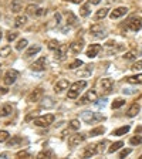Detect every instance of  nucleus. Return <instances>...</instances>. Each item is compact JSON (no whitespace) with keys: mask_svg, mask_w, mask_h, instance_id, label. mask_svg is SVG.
<instances>
[{"mask_svg":"<svg viewBox=\"0 0 142 159\" xmlns=\"http://www.w3.org/2000/svg\"><path fill=\"white\" fill-rule=\"evenodd\" d=\"M85 87H87V81H77V83H74L68 89V98H71V99L77 98L80 91L83 88H85Z\"/></svg>","mask_w":142,"mask_h":159,"instance_id":"nucleus-1","label":"nucleus"},{"mask_svg":"<svg viewBox=\"0 0 142 159\" xmlns=\"http://www.w3.org/2000/svg\"><path fill=\"white\" fill-rule=\"evenodd\" d=\"M81 119L85 121L87 124H93V122H97V121H103L104 116L97 112H93V111H84L81 114Z\"/></svg>","mask_w":142,"mask_h":159,"instance_id":"nucleus-2","label":"nucleus"},{"mask_svg":"<svg viewBox=\"0 0 142 159\" xmlns=\"http://www.w3.org/2000/svg\"><path fill=\"white\" fill-rule=\"evenodd\" d=\"M54 122V115L53 114H47V115H43V116H37L34 118L33 124L37 126H48Z\"/></svg>","mask_w":142,"mask_h":159,"instance_id":"nucleus-3","label":"nucleus"},{"mask_svg":"<svg viewBox=\"0 0 142 159\" xmlns=\"http://www.w3.org/2000/svg\"><path fill=\"white\" fill-rule=\"evenodd\" d=\"M126 29L131 30V31H139L142 29V17L139 16H134L128 20L126 23Z\"/></svg>","mask_w":142,"mask_h":159,"instance_id":"nucleus-4","label":"nucleus"},{"mask_svg":"<svg viewBox=\"0 0 142 159\" xmlns=\"http://www.w3.org/2000/svg\"><path fill=\"white\" fill-rule=\"evenodd\" d=\"M89 33L93 34L94 37H98V39H103V37H105V30H104V27L101 26V24H93V26L89 27Z\"/></svg>","mask_w":142,"mask_h":159,"instance_id":"nucleus-5","label":"nucleus"},{"mask_svg":"<svg viewBox=\"0 0 142 159\" xmlns=\"http://www.w3.org/2000/svg\"><path fill=\"white\" fill-rule=\"evenodd\" d=\"M67 50H68V47H67L66 44H60L58 48L56 50L54 60H56V61H63V60L67 57Z\"/></svg>","mask_w":142,"mask_h":159,"instance_id":"nucleus-6","label":"nucleus"},{"mask_svg":"<svg viewBox=\"0 0 142 159\" xmlns=\"http://www.w3.org/2000/svg\"><path fill=\"white\" fill-rule=\"evenodd\" d=\"M17 77H19V73H17L16 70H9V71H6V74H4L3 81L6 85H10V84H13L14 81H16Z\"/></svg>","mask_w":142,"mask_h":159,"instance_id":"nucleus-7","label":"nucleus"},{"mask_svg":"<svg viewBox=\"0 0 142 159\" xmlns=\"http://www.w3.org/2000/svg\"><path fill=\"white\" fill-rule=\"evenodd\" d=\"M43 95H44V91L43 88H36L34 91H31L29 95V101L30 102H39L43 99Z\"/></svg>","mask_w":142,"mask_h":159,"instance_id":"nucleus-8","label":"nucleus"},{"mask_svg":"<svg viewBox=\"0 0 142 159\" xmlns=\"http://www.w3.org/2000/svg\"><path fill=\"white\" fill-rule=\"evenodd\" d=\"M46 66H47L46 57H40L37 61H34V63L31 64V70H33V71H44Z\"/></svg>","mask_w":142,"mask_h":159,"instance_id":"nucleus-9","label":"nucleus"},{"mask_svg":"<svg viewBox=\"0 0 142 159\" xmlns=\"http://www.w3.org/2000/svg\"><path fill=\"white\" fill-rule=\"evenodd\" d=\"M128 13V7H124V6H121V7H117V9H114L112 11H111V14H109V17L111 19H119V17H122V16H125V14Z\"/></svg>","mask_w":142,"mask_h":159,"instance_id":"nucleus-10","label":"nucleus"},{"mask_svg":"<svg viewBox=\"0 0 142 159\" xmlns=\"http://www.w3.org/2000/svg\"><path fill=\"white\" fill-rule=\"evenodd\" d=\"M99 87H101V89L104 93H109L114 87V81L111 78H103L99 81Z\"/></svg>","mask_w":142,"mask_h":159,"instance_id":"nucleus-11","label":"nucleus"},{"mask_svg":"<svg viewBox=\"0 0 142 159\" xmlns=\"http://www.w3.org/2000/svg\"><path fill=\"white\" fill-rule=\"evenodd\" d=\"M97 101V93L94 91V89H91V91H88V93L85 94V95L81 98V104H88V102H95Z\"/></svg>","mask_w":142,"mask_h":159,"instance_id":"nucleus-12","label":"nucleus"},{"mask_svg":"<svg viewBox=\"0 0 142 159\" xmlns=\"http://www.w3.org/2000/svg\"><path fill=\"white\" fill-rule=\"evenodd\" d=\"M84 139H85V135H81V134H76V135H73L71 138L68 139V143H70V146H78L80 143L83 142Z\"/></svg>","mask_w":142,"mask_h":159,"instance_id":"nucleus-13","label":"nucleus"},{"mask_svg":"<svg viewBox=\"0 0 142 159\" xmlns=\"http://www.w3.org/2000/svg\"><path fill=\"white\" fill-rule=\"evenodd\" d=\"M99 51H101V46H99V44H91V46L88 47V50H87V57L94 58V57L98 56Z\"/></svg>","mask_w":142,"mask_h":159,"instance_id":"nucleus-14","label":"nucleus"},{"mask_svg":"<svg viewBox=\"0 0 142 159\" xmlns=\"http://www.w3.org/2000/svg\"><path fill=\"white\" fill-rule=\"evenodd\" d=\"M93 68H94V66L93 64H87V66H84L81 70H78L77 71V75L78 77H88V75H91V73H93Z\"/></svg>","mask_w":142,"mask_h":159,"instance_id":"nucleus-15","label":"nucleus"},{"mask_svg":"<svg viewBox=\"0 0 142 159\" xmlns=\"http://www.w3.org/2000/svg\"><path fill=\"white\" fill-rule=\"evenodd\" d=\"M83 47H84V41H83V40H76V41H73V43L70 44V50H71L74 54L81 53Z\"/></svg>","mask_w":142,"mask_h":159,"instance_id":"nucleus-16","label":"nucleus"},{"mask_svg":"<svg viewBox=\"0 0 142 159\" xmlns=\"http://www.w3.org/2000/svg\"><path fill=\"white\" fill-rule=\"evenodd\" d=\"M95 153H98V149H97V145L91 143V145L85 146V149H84V152H83V156H84V158H91V156H94Z\"/></svg>","mask_w":142,"mask_h":159,"instance_id":"nucleus-17","label":"nucleus"},{"mask_svg":"<svg viewBox=\"0 0 142 159\" xmlns=\"http://www.w3.org/2000/svg\"><path fill=\"white\" fill-rule=\"evenodd\" d=\"M68 81L67 80H60V81H57V84L54 85V89H56L57 93H61L63 89H67L68 88Z\"/></svg>","mask_w":142,"mask_h":159,"instance_id":"nucleus-18","label":"nucleus"},{"mask_svg":"<svg viewBox=\"0 0 142 159\" xmlns=\"http://www.w3.org/2000/svg\"><path fill=\"white\" fill-rule=\"evenodd\" d=\"M40 104H41V108H53L54 107V101L51 97H46V98H43L41 101H40Z\"/></svg>","mask_w":142,"mask_h":159,"instance_id":"nucleus-19","label":"nucleus"},{"mask_svg":"<svg viewBox=\"0 0 142 159\" xmlns=\"http://www.w3.org/2000/svg\"><path fill=\"white\" fill-rule=\"evenodd\" d=\"M21 9H23L21 0H11V11H13V13H19Z\"/></svg>","mask_w":142,"mask_h":159,"instance_id":"nucleus-20","label":"nucleus"},{"mask_svg":"<svg viewBox=\"0 0 142 159\" xmlns=\"http://www.w3.org/2000/svg\"><path fill=\"white\" fill-rule=\"evenodd\" d=\"M139 105L138 104H132V105L129 107V109H128V112H126V115L128 116H131V118H132V116H136L138 115V112H139Z\"/></svg>","mask_w":142,"mask_h":159,"instance_id":"nucleus-21","label":"nucleus"},{"mask_svg":"<svg viewBox=\"0 0 142 159\" xmlns=\"http://www.w3.org/2000/svg\"><path fill=\"white\" fill-rule=\"evenodd\" d=\"M11 112H13V107L9 105V104H6V105H3L0 108V116H7Z\"/></svg>","mask_w":142,"mask_h":159,"instance_id":"nucleus-22","label":"nucleus"},{"mask_svg":"<svg viewBox=\"0 0 142 159\" xmlns=\"http://www.w3.org/2000/svg\"><path fill=\"white\" fill-rule=\"evenodd\" d=\"M126 81L129 84H142V74H136V75L126 77Z\"/></svg>","mask_w":142,"mask_h":159,"instance_id":"nucleus-23","label":"nucleus"},{"mask_svg":"<svg viewBox=\"0 0 142 159\" xmlns=\"http://www.w3.org/2000/svg\"><path fill=\"white\" fill-rule=\"evenodd\" d=\"M41 50V46H39V44H36V46H31L29 50L26 51V57L29 58V57H31V56H34V54H37Z\"/></svg>","mask_w":142,"mask_h":159,"instance_id":"nucleus-24","label":"nucleus"},{"mask_svg":"<svg viewBox=\"0 0 142 159\" xmlns=\"http://www.w3.org/2000/svg\"><path fill=\"white\" fill-rule=\"evenodd\" d=\"M128 131H129V125H125V126H121V128H118V129H115V131H112V135L121 136V135H125Z\"/></svg>","mask_w":142,"mask_h":159,"instance_id":"nucleus-25","label":"nucleus"},{"mask_svg":"<svg viewBox=\"0 0 142 159\" xmlns=\"http://www.w3.org/2000/svg\"><path fill=\"white\" fill-rule=\"evenodd\" d=\"M27 21V16H17L14 20V26L16 27H23Z\"/></svg>","mask_w":142,"mask_h":159,"instance_id":"nucleus-26","label":"nucleus"},{"mask_svg":"<svg viewBox=\"0 0 142 159\" xmlns=\"http://www.w3.org/2000/svg\"><path fill=\"white\" fill-rule=\"evenodd\" d=\"M124 145V142H121V141H118V142H114L112 145L109 146L108 148V152L109 153H114V152H117V151H118L119 148H121V146Z\"/></svg>","mask_w":142,"mask_h":159,"instance_id":"nucleus-27","label":"nucleus"},{"mask_svg":"<svg viewBox=\"0 0 142 159\" xmlns=\"http://www.w3.org/2000/svg\"><path fill=\"white\" fill-rule=\"evenodd\" d=\"M104 126H97V128H94V129H91V132H89V135L91 136H98V135H103L104 134Z\"/></svg>","mask_w":142,"mask_h":159,"instance_id":"nucleus-28","label":"nucleus"},{"mask_svg":"<svg viewBox=\"0 0 142 159\" xmlns=\"http://www.w3.org/2000/svg\"><path fill=\"white\" fill-rule=\"evenodd\" d=\"M89 7H91V4H84L81 9H80V16H83V17H87L89 14Z\"/></svg>","mask_w":142,"mask_h":159,"instance_id":"nucleus-29","label":"nucleus"},{"mask_svg":"<svg viewBox=\"0 0 142 159\" xmlns=\"http://www.w3.org/2000/svg\"><path fill=\"white\" fill-rule=\"evenodd\" d=\"M107 14H108V9H107V7H104V9H99L98 11H97V14H95V19L97 20H101V19H104Z\"/></svg>","mask_w":142,"mask_h":159,"instance_id":"nucleus-30","label":"nucleus"},{"mask_svg":"<svg viewBox=\"0 0 142 159\" xmlns=\"http://www.w3.org/2000/svg\"><path fill=\"white\" fill-rule=\"evenodd\" d=\"M27 44H29V41H27L26 39H21V40H19V43L16 44V50H19V51H21L23 48H26L27 47Z\"/></svg>","mask_w":142,"mask_h":159,"instance_id":"nucleus-31","label":"nucleus"},{"mask_svg":"<svg viewBox=\"0 0 142 159\" xmlns=\"http://www.w3.org/2000/svg\"><path fill=\"white\" fill-rule=\"evenodd\" d=\"M66 16H67V24H70V26H71V24H76L77 23V17L74 16L71 11H68Z\"/></svg>","mask_w":142,"mask_h":159,"instance_id":"nucleus-32","label":"nucleus"},{"mask_svg":"<svg viewBox=\"0 0 142 159\" xmlns=\"http://www.w3.org/2000/svg\"><path fill=\"white\" fill-rule=\"evenodd\" d=\"M129 143L131 145H139V143H142V136L136 134L135 136H132V138L129 139Z\"/></svg>","mask_w":142,"mask_h":159,"instance_id":"nucleus-33","label":"nucleus"},{"mask_svg":"<svg viewBox=\"0 0 142 159\" xmlns=\"http://www.w3.org/2000/svg\"><path fill=\"white\" fill-rule=\"evenodd\" d=\"M37 158H54V152L53 151H43L37 155Z\"/></svg>","mask_w":142,"mask_h":159,"instance_id":"nucleus-34","label":"nucleus"},{"mask_svg":"<svg viewBox=\"0 0 142 159\" xmlns=\"http://www.w3.org/2000/svg\"><path fill=\"white\" fill-rule=\"evenodd\" d=\"M10 53H11V47L10 46H6V47H3V48H0V56L2 57L10 56Z\"/></svg>","mask_w":142,"mask_h":159,"instance_id":"nucleus-35","label":"nucleus"},{"mask_svg":"<svg viewBox=\"0 0 142 159\" xmlns=\"http://www.w3.org/2000/svg\"><path fill=\"white\" fill-rule=\"evenodd\" d=\"M125 104V99H122V98H117L115 101L112 102V108L114 109H117V108H121V107Z\"/></svg>","mask_w":142,"mask_h":159,"instance_id":"nucleus-36","label":"nucleus"},{"mask_svg":"<svg viewBox=\"0 0 142 159\" xmlns=\"http://www.w3.org/2000/svg\"><path fill=\"white\" fill-rule=\"evenodd\" d=\"M80 125H81V124H80L78 119H71V121L68 122L70 128H71V129H76V131H77V129H80Z\"/></svg>","mask_w":142,"mask_h":159,"instance_id":"nucleus-37","label":"nucleus"},{"mask_svg":"<svg viewBox=\"0 0 142 159\" xmlns=\"http://www.w3.org/2000/svg\"><path fill=\"white\" fill-rule=\"evenodd\" d=\"M37 9H39V7H37L36 4H29V6L26 7V11H27V14H36Z\"/></svg>","mask_w":142,"mask_h":159,"instance_id":"nucleus-38","label":"nucleus"},{"mask_svg":"<svg viewBox=\"0 0 142 159\" xmlns=\"http://www.w3.org/2000/svg\"><path fill=\"white\" fill-rule=\"evenodd\" d=\"M80 66H84L83 61H81V60H74L73 63L68 66V68H70V70H76L77 67H80Z\"/></svg>","mask_w":142,"mask_h":159,"instance_id":"nucleus-39","label":"nucleus"},{"mask_svg":"<svg viewBox=\"0 0 142 159\" xmlns=\"http://www.w3.org/2000/svg\"><path fill=\"white\" fill-rule=\"evenodd\" d=\"M47 46H48L50 50H57V48H58V46H60V43L57 41V40H50Z\"/></svg>","mask_w":142,"mask_h":159,"instance_id":"nucleus-40","label":"nucleus"},{"mask_svg":"<svg viewBox=\"0 0 142 159\" xmlns=\"http://www.w3.org/2000/svg\"><path fill=\"white\" fill-rule=\"evenodd\" d=\"M20 142H21V138H19V136H16V138H13V139H11V141H9V143H7V146H11V148H13V146H17V145H19Z\"/></svg>","mask_w":142,"mask_h":159,"instance_id":"nucleus-41","label":"nucleus"},{"mask_svg":"<svg viewBox=\"0 0 142 159\" xmlns=\"http://www.w3.org/2000/svg\"><path fill=\"white\" fill-rule=\"evenodd\" d=\"M124 58L125 60H134V58H136V51H128V53H125L124 54Z\"/></svg>","mask_w":142,"mask_h":159,"instance_id":"nucleus-42","label":"nucleus"},{"mask_svg":"<svg viewBox=\"0 0 142 159\" xmlns=\"http://www.w3.org/2000/svg\"><path fill=\"white\" fill-rule=\"evenodd\" d=\"M17 158H31V155H30L27 151H20V152H17Z\"/></svg>","mask_w":142,"mask_h":159,"instance_id":"nucleus-43","label":"nucleus"},{"mask_svg":"<svg viewBox=\"0 0 142 159\" xmlns=\"http://www.w3.org/2000/svg\"><path fill=\"white\" fill-rule=\"evenodd\" d=\"M9 138V132L7 131H0V142H4Z\"/></svg>","mask_w":142,"mask_h":159,"instance_id":"nucleus-44","label":"nucleus"},{"mask_svg":"<svg viewBox=\"0 0 142 159\" xmlns=\"http://www.w3.org/2000/svg\"><path fill=\"white\" fill-rule=\"evenodd\" d=\"M16 39H17V33H14V31H9L7 33V41H13Z\"/></svg>","mask_w":142,"mask_h":159,"instance_id":"nucleus-45","label":"nucleus"},{"mask_svg":"<svg viewBox=\"0 0 142 159\" xmlns=\"http://www.w3.org/2000/svg\"><path fill=\"white\" fill-rule=\"evenodd\" d=\"M105 145H107V141H103V142H99L98 145H97V149H98V152H99V153L105 151V148H104Z\"/></svg>","mask_w":142,"mask_h":159,"instance_id":"nucleus-46","label":"nucleus"},{"mask_svg":"<svg viewBox=\"0 0 142 159\" xmlns=\"http://www.w3.org/2000/svg\"><path fill=\"white\" fill-rule=\"evenodd\" d=\"M131 68H132L134 71H138V70H141L142 68V60H139L138 63H135L132 67H131Z\"/></svg>","mask_w":142,"mask_h":159,"instance_id":"nucleus-47","label":"nucleus"},{"mask_svg":"<svg viewBox=\"0 0 142 159\" xmlns=\"http://www.w3.org/2000/svg\"><path fill=\"white\" fill-rule=\"evenodd\" d=\"M129 153H131V149H124V151L119 152V158H125V156H128Z\"/></svg>","mask_w":142,"mask_h":159,"instance_id":"nucleus-48","label":"nucleus"},{"mask_svg":"<svg viewBox=\"0 0 142 159\" xmlns=\"http://www.w3.org/2000/svg\"><path fill=\"white\" fill-rule=\"evenodd\" d=\"M44 14H47V10L46 9H37L36 16H44Z\"/></svg>","mask_w":142,"mask_h":159,"instance_id":"nucleus-49","label":"nucleus"},{"mask_svg":"<svg viewBox=\"0 0 142 159\" xmlns=\"http://www.w3.org/2000/svg\"><path fill=\"white\" fill-rule=\"evenodd\" d=\"M136 91L135 89H131V88H125L124 89V94H129V95H131V94H135Z\"/></svg>","mask_w":142,"mask_h":159,"instance_id":"nucleus-50","label":"nucleus"},{"mask_svg":"<svg viewBox=\"0 0 142 159\" xmlns=\"http://www.w3.org/2000/svg\"><path fill=\"white\" fill-rule=\"evenodd\" d=\"M54 19L57 20V24H60V21H61V14H60V13H56V14H54Z\"/></svg>","mask_w":142,"mask_h":159,"instance_id":"nucleus-51","label":"nucleus"},{"mask_svg":"<svg viewBox=\"0 0 142 159\" xmlns=\"http://www.w3.org/2000/svg\"><path fill=\"white\" fill-rule=\"evenodd\" d=\"M84 0H73V3H76V4H80V3H83Z\"/></svg>","mask_w":142,"mask_h":159,"instance_id":"nucleus-52","label":"nucleus"},{"mask_svg":"<svg viewBox=\"0 0 142 159\" xmlns=\"http://www.w3.org/2000/svg\"><path fill=\"white\" fill-rule=\"evenodd\" d=\"M101 0H91V4H98Z\"/></svg>","mask_w":142,"mask_h":159,"instance_id":"nucleus-53","label":"nucleus"},{"mask_svg":"<svg viewBox=\"0 0 142 159\" xmlns=\"http://www.w3.org/2000/svg\"><path fill=\"white\" fill-rule=\"evenodd\" d=\"M136 134H141L142 132V126H139V128H136V131H135Z\"/></svg>","mask_w":142,"mask_h":159,"instance_id":"nucleus-54","label":"nucleus"},{"mask_svg":"<svg viewBox=\"0 0 142 159\" xmlns=\"http://www.w3.org/2000/svg\"><path fill=\"white\" fill-rule=\"evenodd\" d=\"M7 155H9V153H6V152H4V153H0V158H6Z\"/></svg>","mask_w":142,"mask_h":159,"instance_id":"nucleus-55","label":"nucleus"},{"mask_svg":"<svg viewBox=\"0 0 142 159\" xmlns=\"http://www.w3.org/2000/svg\"><path fill=\"white\" fill-rule=\"evenodd\" d=\"M2 37H3V33H2V31H0V40H2Z\"/></svg>","mask_w":142,"mask_h":159,"instance_id":"nucleus-56","label":"nucleus"},{"mask_svg":"<svg viewBox=\"0 0 142 159\" xmlns=\"http://www.w3.org/2000/svg\"><path fill=\"white\" fill-rule=\"evenodd\" d=\"M139 159H142V155H141V156H139Z\"/></svg>","mask_w":142,"mask_h":159,"instance_id":"nucleus-57","label":"nucleus"}]
</instances>
